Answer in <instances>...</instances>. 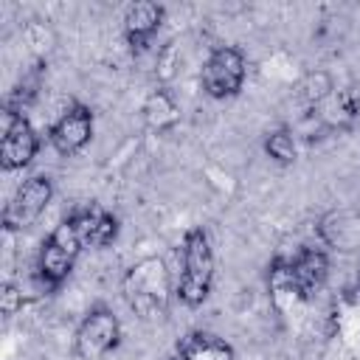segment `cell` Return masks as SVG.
I'll return each mask as SVG.
<instances>
[{
  "label": "cell",
  "mask_w": 360,
  "mask_h": 360,
  "mask_svg": "<svg viewBox=\"0 0 360 360\" xmlns=\"http://www.w3.org/2000/svg\"><path fill=\"white\" fill-rule=\"evenodd\" d=\"M121 290H124L129 309L141 321H160L169 315L174 287H172V273L160 256H146L135 262L124 273Z\"/></svg>",
  "instance_id": "1"
},
{
  "label": "cell",
  "mask_w": 360,
  "mask_h": 360,
  "mask_svg": "<svg viewBox=\"0 0 360 360\" xmlns=\"http://www.w3.org/2000/svg\"><path fill=\"white\" fill-rule=\"evenodd\" d=\"M211 284H214L211 239L202 225H194L183 236V270L174 284V295L186 307H200L211 295Z\"/></svg>",
  "instance_id": "2"
},
{
  "label": "cell",
  "mask_w": 360,
  "mask_h": 360,
  "mask_svg": "<svg viewBox=\"0 0 360 360\" xmlns=\"http://www.w3.org/2000/svg\"><path fill=\"white\" fill-rule=\"evenodd\" d=\"M82 250H84V245H82V236H79L73 219L70 217L62 219L48 233V239L42 242V248L37 253V278H39V284L45 290H59L68 281V276H70Z\"/></svg>",
  "instance_id": "3"
},
{
  "label": "cell",
  "mask_w": 360,
  "mask_h": 360,
  "mask_svg": "<svg viewBox=\"0 0 360 360\" xmlns=\"http://www.w3.org/2000/svg\"><path fill=\"white\" fill-rule=\"evenodd\" d=\"M248 79V56L236 45H217L200 70V84L205 96L225 101L242 93Z\"/></svg>",
  "instance_id": "4"
},
{
  "label": "cell",
  "mask_w": 360,
  "mask_h": 360,
  "mask_svg": "<svg viewBox=\"0 0 360 360\" xmlns=\"http://www.w3.org/2000/svg\"><path fill=\"white\" fill-rule=\"evenodd\" d=\"M121 343V323L118 315L98 304L90 307V312L82 318L73 335V352L79 360H104L115 346Z\"/></svg>",
  "instance_id": "5"
},
{
  "label": "cell",
  "mask_w": 360,
  "mask_h": 360,
  "mask_svg": "<svg viewBox=\"0 0 360 360\" xmlns=\"http://www.w3.org/2000/svg\"><path fill=\"white\" fill-rule=\"evenodd\" d=\"M51 197H53V180L48 174H31V177H25L14 188L11 200L3 208V228H6V233L31 228L45 214Z\"/></svg>",
  "instance_id": "6"
},
{
  "label": "cell",
  "mask_w": 360,
  "mask_h": 360,
  "mask_svg": "<svg viewBox=\"0 0 360 360\" xmlns=\"http://www.w3.org/2000/svg\"><path fill=\"white\" fill-rule=\"evenodd\" d=\"M39 152V135L31 121L20 112L3 110V138H0V166L6 172L25 169Z\"/></svg>",
  "instance_id": "7"
},
{
  "label": "cell",
  "mask_w": 360,
  "mask_h": 360,
  "mask_svg": "<svg viewBox=\"0 0 360 360\" xmlns=\"http://www.w3.org/2000/svg\"><path fill=\"white\" fill-rule=\"evenodd\" d=\"M93 138V110L87 104H70L51 127H48V143L62 155H79Z\"/></svg>",
  "instance_id": "8"
},
{
  "label": "cell",
  "mask_w": 360,
  "mask_h": 360,
  "mask_svg": "<svg viewBox=\"0 0 360 360\" xmlns=\"http://www.w3.org/2000/svg\"><path fill=\"white\" fill-rule=\"evenodd\" d=\"M287 267H290L295 292L301 295V301H307V298H312V292H318L323 287V281L329 276V253H326V248L307 245L287 259Z\"/></svg>",
  "instance_id": "9"
},
{
  "label": "cell",
  "mask_w": 360,
  "mask_h": 360,
  "mask_svg": "<svg viewBox=\"0 0 360 360\" xmlns=\"http://www.w3.org/2000/svg\"><path fill=\"white\" fill-rule=\"evenodd\" d=\"M318 239L323 248L338 250V253H352L360 248V214L352 208H332L326 211L318 225Z\"/></svg>",
  "instance_id": "10"
},
{
  "label": "cell",
  "mask_w": 360,
  "mask_h": 360,
  "mask_svg": "<svg viewBox=\"0 0 360 360\" xmlns=\"http://www.w3.org/2000/svg\"><path fill=\"white\" fill-rule=\"evenodd\" d=\"M163 17H166V8L160 3H152V0H138V3L127 6V11H124L127 45L132 51H146L163 25Z\"/></svg>",
  "instance_id": "11"
},
{
  "label": "cell",
  "mask_w": 360,
  "mask_h": 360,
  "mask_svg": "<svg viewBox=\"0 0 360 360\" xmlns=\"http://www.w3.org/2000/svg\"><path fill=\"white\" fill-rule=\"evenodd\" d=\"M79 236H82V245L84 248H110L115 239H118V217L104 211L101 205H84V208H76L70 214Z\"/></svg>",
  "instance_id": "12"
},
{
  "label": "cell",
  "mask_w": 360,
  "mask_h": 360,
  "mask_svg": "<svg viewBox=\"0 0 360 360\" xmlns=\"http://www.w3.org/2000/svg\"><path fill=\"white\" fill-rule=\"evenodd\" d=\"M309 121H315L323 132H335V129H349L354 124V118L360 115V98L352 90H335L323 104H318L315 110H307Z\"/></svg>",
  "instance_id": "13"
},
{
  "label": "cell",
  "mask_w": 360,
  "mask_h": 360,
  "mask_svg": "<svg viewBox=\"0 0 360 360\" xmlns=\"http://www.w3.org/2000/svg\"><path fill=\"white\" fill-rule=\"evenodd\" d=\"M177 357L180 360H233L236 352L219 335L205 329H191L177 340Z\"/></svg>",
  "instance_id": "14"
},
{
  "label": "cell",
  "mask_w": 360,
  "mask_h": 360,
  "mask_svg": "<svg viewBox=\"0 0 360 360\" xmlns=\"http://www.w3.org/2000/svg\"><path fill=\"white\" fill-rule=\"evenodd\" d=\"M143 121L149 129L155 132H169L180 124V107L174 101V96L160 87V90H152L143 101Z\"/></svg>",
  "instance_id": "15"
},
{
  "label": "cell",
  "mask_w": 360,
  "mask_h": 360,
  "mask_svg": "<svg viewBox=\"0 0 360 360\" xmlns=\"http://www.w3.org/2000/svg\"><path fill=\"white\" fill-rule=\"evenodd\" d=\"M262 146H264V155L270 160H276L278 166H292L295 158H298V138L287 127H278V129L267 132Z\"/></svg>",
  "instance_id": "16"
},
{
  "label": "cell",
  "mask_w": 360,
  "mask_h": 360,
  "mask_svg": "<svg viewBox=\"0 0 360 360\" xmlns=\"http://www.w3.org/2000/svg\"><path fill=\"white\" fill-rule=\"evenodd\" d=\"M335 90H338V87H335V79H332L326 70H312V73H307V76L301 79V84H298V98L304 101L307 110H315V107L323 104Z\"/></svg>",
  "instance_id": "17"
},
{
  "label": "cell",
  "mask_w": 360,
  "mask_h": 360,
  "mask_svg": "<svg viewBox=\"0 0 360 360\" xmlns=\"http://www.w3.org/2000/svg\"><path fill=\"white\" fill-rule=\"evenodd\" d=\"M22 304H25L22 290H20L17 284L6 281V284H3V290H0V309H3V315H6V318L17 315V312L22 309Z\"/></svg>",
  "instance_id": "18"
},
{
  "label": "cell",
  "mask_w": 360,
  "mask_h": 360,
  "mask_svg": "<svg viewBox=\"0 0 360 360\" xmlns=\"http://www.w3.org/2000/svg\"><path fill=\"white\" fill-rule=\"evenodd\" d=\"M174 65H177V51H174V42H166L160 51H158V76L163 82H169L174 76Z\"/></svg>",
  "instance_id": "19"
}]
</instances>
